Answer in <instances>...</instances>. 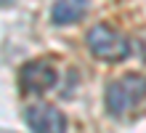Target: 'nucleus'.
Listing matches in <instances>:
<instances>
[{
	"instance_id": "f257e3e1",
	"label": "nucleus",
	"mask_w": 146,
	"mask_h": 133,
	"mask_svg": "<svg viewBox=\"0 0 146 133\" xmlns=\"http://www.w3.org/2000/svg\"><path fill=\"white\" fill-rule=\"evenodd\" d=\"M146 101V75H122L106 85V109L117 117Z\"/></svg>"
},
{
	"instance_id": "f03ea898",
	"label": "nucleus",
	"mask_w": 146,
	"mask_h": 133,
	"mask_svg": "<svg viewBox=\"0 0 146 133\" xmlns=\"http://www.w3.org/2000/svg\"><path fill=\"white\" fill-rule=\"evenodd\" d=\"M85 40H88L90 53L96 59H101V61H122L127 53H130V40L119 29L109 27V24L90 27V32H88Z\"/></svg>"
},
{
	"instance_id": "7ed1b4c3",
	"label": "nucleus",
	"mask_w": 146,
	"mask_h": 133,
	"mask_svg": "<svg viewBox=\"0 0 146 133\" xmlns=\"http://www.w3.org/2000/svg\"><path fill=\"white\" fill-rule=\"evenodd\" d=\"M56 80H58V72H56L53 61H48V59L27 61V64L21 67V72H19V83H21L24 91H29V93L50 91V88L56 85Z\"/></svg>"
},
{
	"instance_id": "20e7f679",
	"label": "nucleus",
	"mask_w": 146,
	"mask_h": 133,
	"mask_svg": "<svg viewBox=\"0 0 146 133\" xmlns=\"http://www.w3.org/2000/svg\"><path fill=\"white\" fill-rule=\"evenodd\" d=\"M24 120L32 128V133H64L66 130V117L61 109L50 104H32L24 109Z\"/></svg>"
},
{
	"instance_id": "39448f33",
	"label": "nucleus",
	"mask_w": 146,
	"mask_h": 133,
	"mask_svg": "<svg viewBox=\"0 0 146 133\" xmlns=\"http://www.w3.org/2000/svg\"><path fill=\"white\" fill-rule=\"evenodd\" d=\"M85 11H88V3H85V0H72V3L61 0V3H56L53 8H50V21H53L56 27L74 24V21H80L85 16Z\"/></svg>"
}]
</instances>
